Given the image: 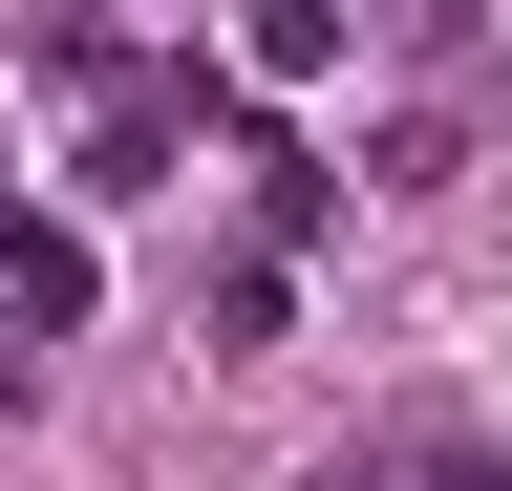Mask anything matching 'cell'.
Listing matches in <instances>:
<instances>
[{
  "instance_id": "7a4b0ae2",
  "label": "cell",
  "mask_w": 512,
  "mask_h": 491,
  "mask_svg": "<svg viewBox=\"0 0 512 491\" xmlns=\"http://www.w3.org/2000/svg\"><path fill=\"white\" fill-rule=\"evenodd\" d=\"M427 491H512V449H470V427H427Z\"/></svg>"
},
{
  "instance_id": "6da1fadb",
  "label": "cell",
  "mask_w": 512,
  "mask_h": 491,
  "mask_svg": "<svg viewBox=\"0 0 512 491\" xmlns=\"http://www.w3.org/2000/svg\"><path fill=\"white\" fill-rule=\"evenodd\" d=\"M0 321H22V342L86 321V235H64V214H0Z\"/></svg>"
}]
</instances>
